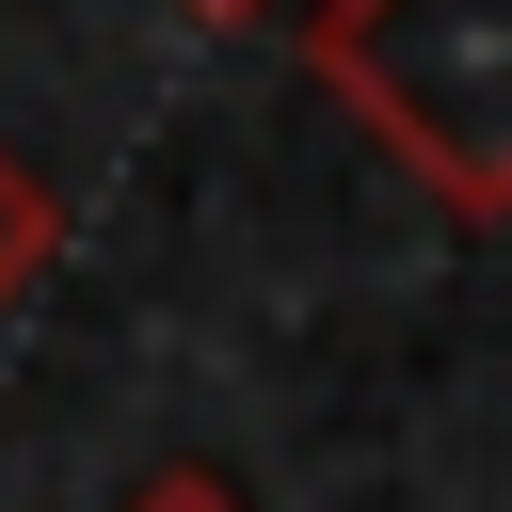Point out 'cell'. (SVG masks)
Listing matches in <instances>:
<instances>
[{
    "label": "cell",
    "mask_w": 512,
    "mask_h": 512,
    "mask_svg": "<svg viewBox=\"0 0 512 512\" xmlns=\"http://www.w3.org/2000/svg\"><path fill=\"white\" fill-rule=\"evenodd\" d=\"M304 64L448 224L512 208V0H320Z\"/></svg>",
    "instance_id": "obj_1"
},
{
    "label": "cell",
    "mask_w": 512,
    "mask_h": 512,
    "mask_svg": "<svg viewBox=\"0 0 512 512\" xmlns=\"http://www.w3.org/2000/svg\"><path fill=\"white\" fill-rule=\"evenodd\" d=\"M48 256H64V208H48V176H32L16 144H0V320H16L32 288H48Z\"/></svg>",
    "instance_id": "obj_2"
},
{
    "label": "cell",
    "mask_w": 512,
    "mask_h": 512,
    "mask_svg": "<svg viewBox=\"0 0 512 512\" xmlns=\"http://www.w3.org/2000/svg\"><path fill=\"white\" fill-rule=\"evenodd\" d=\"M128 512H256L224 464H160V480H128Z\"/></svg>",
    "instance_id": "obj_3"
},
{
    "label": "cell",
    "mask_w": 512,
    "mask_h": 512,
    "mask_svg": "<svg viewBox=\"0 0 512 512\" xmlns=\"http://www.w3.org/2000/svg\"><path fill=\"white\" fill-rule=\"evenodd\" d=\"M176 16H208V32H240V16H272V0H176Z\"/></svg>",
    "instance_id": "obj_4"
}]
</instances>
